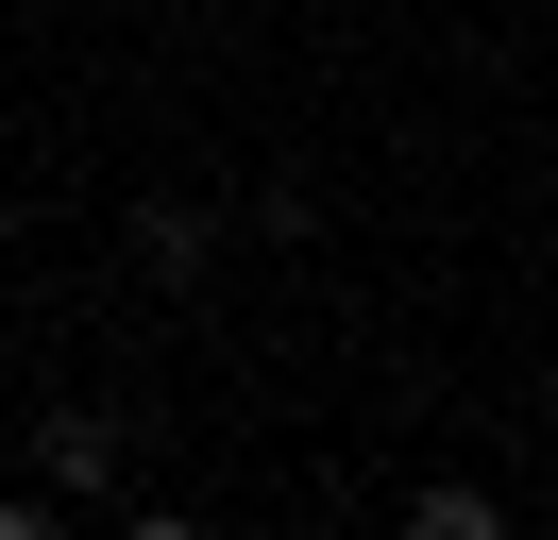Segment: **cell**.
Segmentation results:
<instances>
[{"instance_id":"obj_1","label":"cell","mask_w":558,"mask_h":540,"mask_svg":"<svg viewBox=\"0 0 558 540\" xmlns=\"http://www.w3.org/2000/svg\"><path fill=\"white\" fill-rule=\"evenodd\" d=\"M35 490H119V422H85V405H69V422H35Z\"/></svg>"},{"instance_id":"obj_2","label":"cell","mask_w":558,"mask_h":540,"mask_svg":"<svg viewBox=\"0 0 558 540\" xmlns=\"http://www.w3.org/2000/svg\"><path fill=\"white\" fill-rule=\"evenodd\" d=\"M407 524H423V540H490L508 506H490V490H457V472H440V490H407Z\"/></svg>"},{"instance_id":"obj_3","label":"cell","mask_w":558,"mask_h":540,"mask_svg":"<svg viewBox=\"0 0 558 540\" xmlns=\"http://www.w3.org/2000/svg\"><path fill=\"white\" fill-rule=\"evenodd\" d=\"M51 506L69 490H0V540H51Z\"/></svg>"},{"instance_id":"obj_4","label":"cell","mask_w":558,"mask_h":540,"mask_svg":"<svg viewBox=\"0 0 558 540\" xmlns=\"http://www.w3.org/2000/svg\"><path fill=\"white\" fill-rule=\"evenodd\" d=\"M0 236H17V186H0Z\"/></svg>"}]
</instances>
